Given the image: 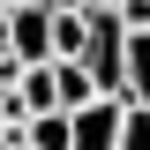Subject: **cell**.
Instances as JSON below:
<instances>
[{"instance_id":"6da1fadb","label":"cell","mask_w":150,"mask_h":150,"mask_svg":"<svg viewBox=\"0 0 150 150\" xmlns=\"http://www.w3.org/2000/svg\"><path fill=\"white\" fill-rule=\"evenodd\" d=\"M83 68H90V83L105 98H120L128 90V23L112 15V8H90V38H83Z\"/></svg>"},{"instance_id":"7a4b0ae2","label":"cell","mask_w":150,"mask_h":150,"mask_svg":"<svg viewBox=\"0 0 150 150\" xmlns=\"http://www.w3.org/2000/svg\"><path fill=\"white\" fill-rule=\"evenodd\" d=\"M75 150H120V128H128V98H90V105L68 112Z\"/></svg>"},{"instance_id":"3957f363","label":"cell","mask_w":150,"mask_h":150,"mask_svg":"<svg viewBox=\"0 0 150 150\" xmlns=\"http://www.w3.org/2000/svg\"><path fill=\"white\" fill-rule=\"evenodd\" d=\"M8 53H15L23 68L53 60V8H45V0H30V8H8Z\"/></svg>"},{"instance_id":"277c9868","label":"cell","mask_w":150,"mask_h":150,"mask_svg":"<svg viewBox=\"0 0 150 150\" xmlns=\"http://www.w3.org/2000/svg\"><path fill=\"white\" fill-rule=\"evenodd\" d=\"M23 150H75L68 112H30V120H23Z\"/></svg>"},{"instance_id":"5b68a950","label":"cell","mask_w":150,"mask_h":150,"mask_svg":"<svg viewBox=\"0 0 150 150\" xmlns=\"http://www.w3.org/2000/svg\"><path fill=\"white\" fill-rule=\"evenodd\" d=\"M53 83H60V112L90 105V98H105V90L90 83V68H83V60H53Z\"/></svg>"},{"instance_id":"8992f818","label":"cell","mask_w":150,"mask_h":150,"mask_svg":"<svg viewBox=\"0 0 150 150\" xmlns=\"http://www.w3.org/2000/svg\"><path fill=\"white\" fill-rule=\"evenodd\" d=\"M135 105H150V30H128V90Z\"/></svg>"},{"instance_id":"52a82bcc","label":"cell","mask_w":150,"mask_h":150,"mask_svg":"<svg viewBox=\"0 0 150 150\" xmlns=\"http://www.w3.org/2000/svg\"><path fill=\"white\" fill-rule=\"evenodd\" d=\"M23 105H30V112H60V83H53V60L23 68Z\"/></svg>"},{"instance_id":"ba28073f","label":"cell","mask_w":150,"mask_h":150,"mask_svg":"<svg viewBox=\"0 0 150 150\" xmlns=\"http://www.w3.org/2000/svg\"><path fill=\"white\" fill-rule=\"evenodd\" d=\"M120 150H150V105L128 98V128H120Z\"/></svg>"},{"instance_id":"9c48e42d","label":"cell","mask_w":150,"mask_h":150,"mask_svg":"<svg viewBox=\"0 0 150 150\" xmlns=\"http://www.w3.org/2000/svg\"><path fill=\"white\" fill-rule=\"evenodd\" d=\"M112 15L128 23V30H150V0H120V8H112Z\"/></svg>"},{"instance_id":"30bf717a","label":"cell","mask_w":150,"mask_h":150,"mask_svg":"<svg viewBox=\"0 0 150 150\" xmlns=\"http://www.w3.org/2000/svg\"><path fill=\"white\" fill-rule=\"evenodd\" d=\"M45 8H90V0H45Z\"/></svg>"},{"instance_id":"8fae6325","label":"cell","mask_w":150,"mask_h":150,"mask_svg":"<svg viewBox=\"0 0 150 150\" xmlns=\"http://www.w3.org/2000/svg\"><path fill=\"white\" fill-rule=\"evenodd\" d=\"M90 8H120V0H90Z\"/></svg>"}]
</instances>
